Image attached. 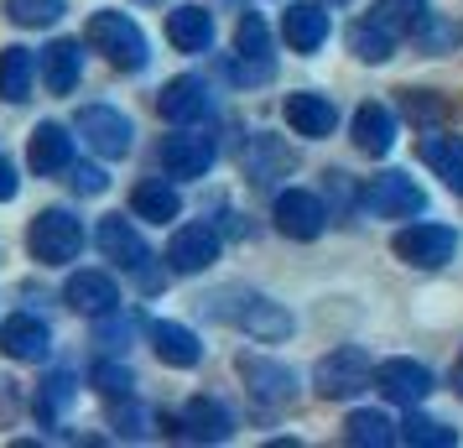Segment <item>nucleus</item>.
<instances>
[{
  "label": "nucleus",
  "instance_id": "1",
  "mask_svg": "<svg viewBox=\"0 0 463 448\" xmlns=\"http://www.w3.org/2000/svg\"><path fill=\"white\" fill-rule=\"evenodd\" d=\"M209 313H213L219 323L240 329V334L260 339V344L292 339V329H297V319L281 308V302H271L266 292H250V287H224V292H213V298H209Z\"/></svg>",
  "mask_w": 463,
  "mask_h": 448
},
{
  "label": "nucleus",
  "instance_id": "2",
  "mask_svg": "<svg viewBox=\"0 0 463 448\" xmlns=\"http://www.w3.org/2000/svg\"><path fill=\"white\" fill-rule=\"evenodd\" d=\"M84 37H89V47H94V52H105L120 73H141V68L151 63L146 32L130 22V16H120V11H94Z\"/></svg>",
  "mask_w": 463,
  "mask_h": 448
},
{
  "label": "nucleus",
  "instance_id": "3",
  "mask_svg": "<svg viewBox=\"0 0 463 448\" xmlns=\"http://www.w3.org/2000/svg\"><path fill=\"white\" fill-rule=\"evenodd\" d=\"M370 381H375V365H370V355H364L359 344L328 349V355L317 360V370H313V386H317L323 402H349V396H359Z\"/></svg>",
  "mask_w": 463,
  "mask_h": 448
},
{
  "label": "nucleus",
  "instance_id": "4",
  "mask_svg": "<svg viewBox=\"0 0 463 448\" xmlns=\"http://www.w3.org/2000/svg\"><path fill=\"white\" fill-rule=\"evenodd\" d=\"M26 245H32V256L43 266H68L84 251V219L68 209H43L32 219V230H26Z\"/></svg>",
  "mask_w": 463,
  "mask_h": 448
},
{
  "label": "nucleus",
  "instance_id": "5",
  "mask_svg": "<svg viewBox=\"0 0 463 448\" xmlns=\"http://www.w3.org/2000/svg\"><path fill=\"white\" fill-rule=\"evenodd\" d=\"M391 251H396L406 266H417V272H438V266H448V261H453L458 235H453L448 224H406V230H396Z\"/></svg>",
  "mask_w": 463,
  "mask_h": 448
},
{
  "label": "nucleus",
  "instance_id": "6",
  "mask_svg": "<svg viewBox=\"0 0 463 448\" xmlns=\"http://www.w3.org/2000/svg\"><path fill=\"white\" fill-rule=\"evenodd\" d=\"M359 209L375 214V219H411V214L427 209V193L406 172H385V177H375L370 188L359 193Z\"/></svg>",
  "mask_w": 463,
  "mask_h": 448
},
{
  "label": "nucleus",
  "instance_id": "7",
  "mask_svg": "<svg viewBox=\"0 0 463 448\" xmlns=\"http://www.w3.org/2000/svg\"><path fill=\"white\" fill-rule=\"evenodd\" d=\"M79 136H84L99 157H109V162H120V157L136 147V126H130L115 105H84L79 110Z\"/></svg>",
  "mask_w": 463,
  "mask_h": 448
},
{
  "label": "nucleus",
  "instance_id": "8",
  "mask_svg": "<svg viewBox=\"0 0 463 448\" xmlns=\"http://www.w3.org/2000/svg\"><path fill=\"white\" fill-rule=\"evenodd\" d=\"M276 230L287 240H317L323 230H328V209H323V198L307 188H287L276 193Z\"/></svg>",
  "mask_w": 463,
  "mask_h": 448
},
{
  "label": "nucleus",
  "instance_id": "9",
  "mask_svg": "<svg viewBox=\"0 0 463 448\" xmlns=\"http://www.w3.org/2000/svg\"><path fill=\"white\" fill-rule=\"evenodd\" d=\"M240 167H245V177H250L255 188H271L276 177H287L297 167V151L281 136H271V130H255L250 141H245V151H240Z\"/></svg>",
  "mask_w": 463,
  "mask_h": 448
},
{
  "label": "nucleus",
  "instance_id": "10",
  "mask_svg": "<svg viewBox=\"0 0 463 448\" xmlns=\"http://www.w3.org/2000/svg\"><path fill=\"white\" fill-rule=\"evenodd\" d=\"M219 261V230L213 224H183L177 235L167 240V266L177 277H198Z\"/></svg>",
  "mask_w": 463,
  "mask_h": 448
},
{
  "label": "nucleus",
  "instance_id": "11",
  "mask_svg": "<svg viewBox=\"0 0 463 448\" xmlns=\"http://www.w3.org/2000/svg\"><path fill=\"white\" fill-rule=\"evenodd\" d=\"M177 433L193 438V443H230L234 438V412L224 402H213V396H193L183 412H177Z\"/></svg>",
  "mask_w": 463,
  "mask_h": 448
},
{
  "label": "nucleus",
  "instance_id": "12",
  "mask_svg": "<svg viewBox=\"0 0 463 448\" xmlns=\"http://www.w3.org/2000/svg\"><path fill=\"white\" fill-rule=\"evenodd\" d=\"M213 167V141L198 136V130H177L162 141V172L177 177V183H193V177H209Z\"/></svg>",
  "mask_w": 463,
  "mask_h": 448
},
{
  "label": "nucleus",
  "instance_id": "13",
  "mask_svg": "<svg viewBox=\"0 0 463 448\" xmlns=\"http://www.w3.org/2000/svg\"><path fill=\"white\" fill-rule=\"evenodd\" d=\"M375 386H380L385 402L421 406L427 396H432V370L417 365V360H385V365H375Z\"/></svg>",
  "mask_w": 463,
  "mask_h": 448
},
{
  "label": "nucleus",
  "instance_id": "14",
  "mask_svg": "<svg viewBox=\"0 0 463 448\" xmlns=\"http://www.w3.org/2000/svg\"><path fill=\"white\" fill-rule=\"evenodd\" d=\"M156 110H162V120H172V126H198V120L213 110L209 84H203L198 73H183V79L162 84V94H156Z\"/></svg>",
  "mask_w": 463,
  "mask_h": 448
},
{
  "label": "nucleus",
  "instance_id": "15",
  "mask_svg": "<svg viewBox=\"0 0 463 448\" xmlns=\"http://www.w3.org/2000/svg\"><path fill=\"white\" fill-rule=\"evenodd\" d=\"M240 381L250 386V396H260V402H271V406H287L297 396L292 365L266 360V355H240Z\"/></svg>",
  "mask_w": 463,
  "mask_h": 448
},
{
  "label": "nucleus",
  "instance_id": "16",
  "mask_svg": "<svg viewBox=\"0 0 463 448\" xmlns=\"http://www.w3.org/2000/svg\"><path fill=\"white\" fill-rule=\"evenodd\" d=\"M328 11L317 5V0H292L287 5V16H281V37H287V47L292 52H302V58H313L317 47L328 43Z\"/></svg>",
  "mask_w": 463,
  "mask_h": 448
},
{
  "label": "nucleus",
  "instance_id": "17",
  "mask_svg": "<svg viewBox=\"0 0 463 448\" xmlns=\"http://www.w3.org/2000/svg\"><path fill=\"white\" fill-rule=\"evenodd\" d=\"M0 349L22 365H37L52 355V334H47V323L37 313H11V319L0 323Z\"/></svg>",
  "mask_w": 463,
  "mask_h": 448
},
{
  "label": "nucleus",
  "instance_id": "18",
  "mask_svg": "<svg viewBox=\"0 0 463 448\" xmlns=\"http://www.w3.org/2000/svg\"><path fill=\"white\" fill-rule=\"evenodd\" d=\"M63 298H68L73 313H84V319H105V313L120 308V287H115L109 272H73L68 287H63Z\"/></svg>",
  "mask_w": 463,
  "mask_h": 448
},
{
  "label": "nucleus",
  "instance_id": "19",
  "mask_svg": "<svg viewBox=\"0 0 463 448\" xmlns=\"http://www.w3.org/2000/svg\"><path fill=\"white\" fill-rule=\"evenodd\" d=\"M146 339H151V349H156V360L172 365V370H193V365L203 360V339H198L193 329H183V323H172V319H151Z\"/></svg>",
  "mask_w": 463,
  "mask_h": 448
},
{
  "label": "nucleus",
  "instance_id": "20",
  "mask_svg": "<svg viewBox=\"0 0 463 448\" xmlns=\"http://www.w3.org/2000/svg\"><path fill=\"white\" fill-rule=\"evenodd\" d=\"M26 162H32L37 177L68 172V167H73V136H68L58 120H43V126L32 130V141H26Z\"/></svg>",
  "mask_w": 463,
  "mask_h": 448
},
{
  "label": "nucleus",
  "instance_id": "21",
  "mask_svg": "<svg viewBox=\"0 0 463 448\" xmlns=\"http://www.w3.org/2000/svg\"><path fill=\"white\" fill-rule=\"evenodd\" d=\"M287 126H292L297 136H313V141H323V136H334L338 110H334V100H328V94L297 89V94H287Z\"/></svg>",
  "mask_w": 463,
  "mask_h": 448
},
{
  "label": "nucleus",
  "instance_id": "22",
  "mask_svg": "<svg viewBox=\"0 0 463 448\" xmlns=\"http://www.w3.org/2000/svg\"><path fill=\"white\" fill-rule=\"evenodd\" d=\"M99 251H105V261H115V266H126V272H141V266H146L151 261V251H146V240L136 235V224H130V219H120V214H115V219H105V224H99Z\"/></svg>",
  "mask_w": 463,
  "mask_h": 448
},
{
  "label": "nucleus",
  "instance_id": "23",
  "mask_svg": "<svg viewBox=\"0 0 463 448\" xmlns=\"http://www.w3.org/2000/svg\"><path fill=\"white\" fill-rule=\"evenodd\" d=\"M349 136H354V147L364 151V157H385V151L396 147V115L370 100V105L354 110V126H349Z\"/></svg>",
  "mask_w": 463,
  "mask_h": 448
},
{
  "label": "nucleus",
  "instance_id": "24",
  "mask_svg": "<svg viewBox=\"0 0 463 448\" xmlns=\"http://www.w3.org/2000/svg\"><path fill=\"white\" fill-rule=\"evenodd\" d=\"M79 79H84V52H79L73 37H58V43L43 52V84H47V94H73Z\"/></svg>",
  "mask_w": 463,
  "mask_h": 448
},
{
  "label": "nucleus",
  "instance_id": "25",
  "mask_svg": "<svg viewBox=\"0 0 463 448\" xmlns=\"http://www.w3.org/2000/svg\"><path fill=\"white\" fill-rule=\"evenodd\" d=\"M167 43L177 52H209L213 47V16L203 5H177L167 11Z\"/></svg>",
  "mask_w": 463,
  "mask_h": 448
},
{
  "label": "nucleus",
  "instance_id": "26",
  "mask_svg": "<svg viewBox=\"0 0 463 448\" xmlns=\"http://www.w3.org/2000/svg\"><path fill=\"white\" fill-rule=\"evenodd\" d=\"M421 162L438 172L453 193H463V136H448V130L421 136Z\"/></svg>",
  "mask_w": 463,
  "mask_h": 448
},
{
  "label": "nucleus",
  "instance_id": "27",
  "mask_svg": "<svg viewBox=\"0 0 463 448\" xmlns=\"http://www.w3.org/2000/svg\"><path fill=\"white\" fill-rule=\"evenodd\" d=\"M130 209H136V219L167 224V219H177V214H183V198H177V188H172V183L146 177V183H136V193H130Z\"/></svg>",
  "mask_w": 463,
  "mask_h": 448
},
{
  "label": "nucleus",
  "instance_id": "28",
  "mask_svg": "<svg viewBox=\"0 0 463 448\" xmlns=\"http://www.w3.org/2000/svg\"><path fill=\"white\" fill-rule=\"evenodd\" d=\"M32 79H37V58L26 47H0V100L22 105L32 94Z\"/></svg>",
  "mask_w": 463,
  "mask_h": 448
},
{
  "label": "nucleus",
  "instance_id": "29",
  "mask_svg": "<svg viewBox=\"0 0 463 448\" xmlns=\"http://www.w3.org/2000/svg\"><path fill=\"white\" fill-rule=\"evenodd\" d=\"M349 52H354L359 63H385V58L396 52V32L380 22V16L354 22V26H349Z\"/></svg>",
  "mask_w": 463,
  "mask_h": 448
},
{
  "label": "nucleus",
  "instance_id": "30",
  "mask_svg": "<svg viewBox=\"0 0 463 448\" xmlns=\"http://www.w3.org/2000/svg\"><path fill=\"white\" fill-rule=\"evenodd\" d=\"M396 438H401V427L385 412H349V423H344V443H354V448H391Z\"/></svg>",
  "mask_w": 463,
  "mask_h": 448
},
{
  "label": "nucleus",
  "instance_id": "31",
  "mask_svg": "<svg viewBox=\"0 0 463 448\" xmlns=\"http://www.w3.org/2000/svg\"><path fill=\"white\" fill-rule=\"evenodd\" d=\"M401 443H411V448H458V427H442V423H432V417H417V412L406 406Z\"/></svg>",
  "mask_w": 463,
  "mask_h": 448
},
{
  "label": "nucleus",
  "instance_id": "32",
  "mask_svg": "<svg viewBox=\"0 0 463 448\" xmlns=\"http://www.w3.org/2000/svg\"><path fill=\"white\" fill-rule=\"evenodd\" d=\"M370 16H380V22L396 32V37H411V32L427 22V0H380Z\"/></svg>",
  "mask_w": 463,
  "mask_h": 448
},
{
  "label": "nucleus",
  "instance_id": "33",
  "mask_svg": "<svg viewBox=\"0 0 463 448\" xmlns=\"http://www.w3.org/2000/svg\"><path fill=\"white\" fill-rule=\"evenodd\" d=\"M5 16L16 26H52L63 16V0H5Z\"/></svg>",
  "mask_w": 463,
  "mask_h": 448
},
{
  "label": "nucleus",
  "instance_id": "34",
  "mask_svg": "<svg viewBox=\"0 0 463 448\" xmlns=\"http://www.w3.org/2000/svg\"><path fill=\"white\" fill-rule=\"evenodd\" d=\"M89 381H94V391H105L109 402H115V396H120V402H130V396H136V376H130L126 365H115V360H99Z\"/></svg>",
  "mask_w": 463,
  "mask_h": 448
},
{
  "label": "nucleus",
  "instance_id": "35",
  "mask_svg": "<svg viewBox=\"0 0 463 448\" xmlns=\"http://www.w3.org/2000/svg\"><path fill=\"white\" fill-rule=\"evenodd\" d=\"M73 391H79L73 376H52V381L37 391V417H43V423H58V417H63V406L73 402Z\"/></svg>",
  "mask_w": 463,
  "mask_h": 448
},
{
  "label": "nucleus",
  "instance_id": "36",
  "mask_svg": "<svg viewBox=\"0 0 463 448\" xmlns=\"http://www.w3.org/2000/svg\"><path fill=\"white\" fill-rule=\"evenodd\" d=\"M224 73H230V84L255 89V84H266V79L276 73V63H271V58H250V52H245V58H230V63H224Z\"/></svg>",
  "mask_w": 463,
  "mask_h": 448
},
{
  "label": "nucleus",
  "instance_id": "37",
  "mask_svg": "<svg viewBox=\"0 0 463 448\" xmlns=\"http://www.w3.org/2000/svg\"><path fill=\"white\" fill-rule=\"evenodd\" d=\"M234 47L250 52V58H271V47H266V22H260L255 11L240 16V26H234Z\"/></svg>",
  "mask_w": 463,
  "mask_h": 448
},
{
  "label": "nucleus",
  "instance_id": "38",
  "mask_svg": "<svg viewBox=\"0 0 463 448\" xmlns=\"http://www.w3.org/2000/svg\"><path fill=\"white\" fill-rule=\"evenodd\" d=\"M130 329H136V323H130V313H120V308H115V313H105V319H99V334H94V339L109 344V349H126Z\"/></svg>",
  "mask_w": 463,
  "mask_h": 448
},
{
  "label": "nucleus",
  "instance_id": "39",
  "mask_svg": "<svg viewBox=\"0 0 463 448\" xmlns=\"http://www.w3.org/2000/svg\"><path fill=\"white\" fill-rule=\"evenodd\" d=\"M68 183H73V193H84V198H99L109 188V177L99 167H68Z\"/></svg>",
  "mask_w": 463,
  "mask_h": 448
},
{
  "label": "nucleus",
  "instance_id": "40",
  "mask_svg": "<svg viewBox=\"0 0 463 448\" xmlns=\"http://www.w3.org/2000/svg\"><path fill=\"white\" fill-rule=\"evenodd\" d=\"M16 188H22V177H16V167L0 157V204H11V198H16Z\"/></svg>",
  "mask_w": 463,
  "mask_h": 448
},
{
  "label": "nucleus",
  "instance_id": "41",
  "mask_svg": "<svg viewBox=\"0 0 463 448\" xmlns=\"http://www.w3.org/2000/svg\"><path fill=\"white\" fill-rule=\"evenodd\" d=\"M406 110H411V115H438V105L421 100V94H406Z\"/></svg>",
  "mask_w": 463,
  "mask_h": 448
}]
</instances>
